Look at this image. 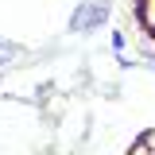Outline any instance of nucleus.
Listing matches in <instances>:
<instances>
[{
    "label": "nucleus",
    "mask_w": 155,
    "mask_h": 155,
    "mask_svg": "<svg viewBox=\"0 0 155 155\" xmlns=\"http://www.w3.org/2000/svg\"><path fill=\"white\" fill-rule=\"evenodd\" d=\"M109 16H113V0H78L66 27L74 35H93V31H101L109 23Z\"/></svg>",
    "instance_id": "obj_1"
},
{
    "label": "nucleus",
    "mask_w": 155,
    "mask_h": 155,
    "mask_svg": "<svg viewBox=\"0 0 155 155\" xmlns=\"http://www.w3.org/2000/svg\"><path fill=\"white\" fill-rule=\"evenodd\" d=\"M16 54H19V43H12V39H0V66H4V62H12Z\"/></svg>",
    "instance_id": "obj_2"
}]
</instances>
